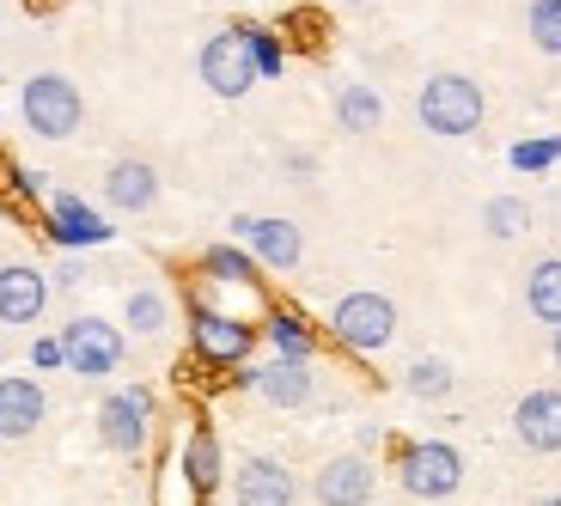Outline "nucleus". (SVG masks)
<instances>
[{
    "instance_id": "f257e3e1",
    "label": "nucleus",
    "mask_w": 561,
    "mask_h": 506,
    "mask_svg": "<svg viewBox=\"0 0 561 506\" xmlns=\"http://www.w3.org/2000/svg\"><path fill=\"white\" fill-rule=\"evenodd\" d=\"M256 336H263L256 324H244V318H232V311L208 306V299H190V354H196L202 366H214V372H239V366H251Z\"/></svg>"
},
{
    "instance_id": "f03ea898",
    "label": "nucleus",
    "mask_w": 561,
    "mask_h": 506,
    "mask_svg": "<svg viewBox=\"0 0 561 506\" xmlns=\"http://www.w3.org/2000/svg\"><path fill=\"white\" fill-rule=\"evenodd\" d=\"M482 111H489V99H482V85L470 80V73H434V80L421 85V99H415L421 128H427V135H446V141L477 135Z\"/></svg>"
},
{
    "instance_id": "7ed1b4c3",
    "label": "nucleus",
    "mask_w": 561,
    "mask_h": 506,
    "mask_svg": "<svg viewBox=\"0 0 561 506\" xmlns=\"http://www.w3.org/2000/svg\"><path fill=\"white\" fill-rule=\"evenodd\" d=\"M19 116L37 141H68L85 116V99L68 73H31L25 92H19Z\"/></svg>"
},
{
    "instance_id": "20e7f679",
    "label": "nucleus",
    "mask_w": 561,
    "mask_h": 506,
    "mask_svg": "<svg viewBox=\"0 0 561 506\" xmlns=\"http://www.w3.org/2000/svg\"><path fill=\"white\" fill-rule=\"evenodd\" d=\"M397 482L415 501H446L463 488V451L451 439H409L397 446Z\"/></svg>"
},
{
    "instance_id": "39448f33",
    "label": "nucleus",
    "mask_w": 561,
    "mask_h": 506,
    "mask_svg": "<svg viewBox=\"0 0 561 506\" xmlns=\"http://www.w3.org/2000/svg\"><path fill=\"white\" fill-rule=\"evenodd\" d=\"M330 336L348 354H379L397 336V306L385 294H342L330 311Z\"/></svg>"
},
{
    "instance_id": "423d86ee",
    "label": "nucleus",
    "mask_w": 561,
    "mask_h": 506,
    "mask_svg": "<svg viewBox=\"0 0 561 506\" xmlns=\"http://www.w3.org/2000/svg\"><path fill=\"white\" fill-rule=\"evenodd\" d=\"M61 354H68V372H80V379H111L116 366H123L128 342H123V330H116V324H104V318L80 311V318L61 324Z\"/></svg>"
},
{
    "instance_id": "0eeeda50",
    "label": "nucleus",
    "mask_w": 561,
    "mask_h": 506,
    "mask_svg": "<svg viewBox=\"0 0 561 506\" xmlns=\"http://www.w3.org/2000/svg\"><path fill=\"white\" fill-rule=\"evenodd\" d=\"M99 439L116 458H140L147 439H153V391L147 384H128V391H111L99 403Z\"/></svg>"
},
{
    "instance_id": "6e6552de",
    "label": "nucleus",
    "mask_w": 561,
    "mask_h": 506,
    "mask_svg": "<svg viewBox=\"0 0 561 506\" xmlns=\"http://www.w3.org/2000/svg\"><path fill=\"white\" fill-rule=\"evenodd\" d=\"M196 68H202V85H208L214 99H244V92L263 80V73H256V61H251V43H244V25L214 31V37L202 43Z\"/></svg>"
},
{
    "instance_id": "1a4fd4ad",
    "label": "nucleus",
    "mask_w": 561,
    "mask_h": 506,
    "mask_svg": "<svg viewBox=\"0 0 561 506\" xmlns=\"http://www.w3.org/2000/svg\"><path fill=\"white\" fill-rule=\"evenodd\" d=\"M232 232H239L244 251H251L263 268H275V275L299 268V256H306V232H299L294 220H280V214H263V220H256V214H239Z\"/></svg>"
},
{
    "instance_id": "9d476101",
    "label": "nucleus",
    "mask_w": 561,
    "mask_h": 506,
    "mask_svg": "<svg viewBox=\"0 0 561 506\" xmlns=\"http://www.w3.org/2000/svg\"><path fill=\"white\" fill-rule=\"evenodd\" d=\"M43 214H49V244H61V251H92V244H111V226H104V214L92 208V202H80L73 189H49V202H43Z\"/></svg>"
},
{
    "instance_id": "9b49d317",
    "label": "nucleus",
    "mask_w": 561,
    "mask_h": 506,
    "mask_svg": "<svg viewBox=\"0 0 561 506\" xmlns=\"http://www.w3.org/2000/svg\"><path fill=\"white\" fill-rule=\"evenodd\" d=\"M373 488H379V470L366 464L360 451H342L311 476V501L318 506H373Z\"/></svg>"
},
{
    "instance_id": "f8f14e48",
    "label": "nucleus",
    "mask_w": 561,
    "mask_h": 506,
    "mask_svg": "<svg viewBox=\"0 0 561 506\" xmlns=\"http://www.w3.org/2000/svg\"><path fill=\"white\" fill-rule=\"evenodd\" d=\"M294 501H299V482L280 458L256 451V458H244L232 470V506H294Z\"/></svg>"
},
{
    "instance_id": "ddd939ff",
    "label": "nucleus",
    "mask_w": 561,
    "mask_h": 506,
    "mask_svg": "<svg viewBox=\"0 0 561 506\" xmlns=\"http://www.w3.org/2000/svg\"><path fill=\"white\" fill-rule=\"evenodd\" d=\"M49 306V281H43V268L31 263H0V324L7 330H25L43 318Z\"/></svg>"
},
{
    "instance_id": "4468645a",
    "label": "nucleus",
    "mask_w": 561,
    "mask_h": 506,
    "mask_svg": "<svg viewBox=\"0 0 561 506\" xmlns=\"http://www.w3.org/2000/svg\"><path fill=\"white\" fill-rule=\"evenodd\" d=\"M513 434H519L525 451L556 458L561 451V384H543V391L519 396V409H513Z\"/></svg>"
},
{
    "instance_id": "2eb2a0df",
    "label": "nucleus",
    "mask_w": 561,
    "mask_h": 506,
    "mask_svg": "<svg viewBox=\"0 0 561 506\" xmlns=\"http://www.w3.org/2000/svg\"><path fill=\"white\" fill-rule=\"evenodd\" d=\"M178 470H183V482H190L196 501H214V488H220V476H226V451H220V434H214L208 422H196L183 434Z\"/></svg>"
},
{
    "instance_id": "dca6fc26",
    "label": "nucleus",
    "mask_w": 561,
    "mask_h": 506,
    "mask_svg": "<svg viewBox=\"0 0 561 506\" xmlns=\"http://www.w3.org/2000/svg\"><path fill=\"white\" fill-rule=\"evenodd\" d=\"M43 415H49V396H43V384L7 372V379H0V439H31V434L43 427Z\"/></svg>"
},
{
    "instance_id": "f3484780",
    "label": "nucleus",
    "mask_w": 561,
    "mask_h": 506,
    "mask_svg": "<svg viewBox=\"0 0 561 506\" xmlns=\"http://www.w3.org/2000/svg\"><path fill=\"white\" fill-rule=\"evenodd\" d=\"M104 202H111L116 214H147L159 202V171L147 165V159H116V165L104 171Z\"/></svg>"
},
{
    "instance_id": "a211bd4d",
    "label": "nucleus",
    "mask_w": 561,
    "mask_h": 506,
    "mask_svg": "<svg viewBox=\"0 0 561 506\" xmlns=\"http://www.w3.org/2000/svg\"><path fill=\"white\" fill-rule=\"evenodd\" d=\"M263 342L275 348V360H299V366L318 360V330H311L306 311H294V306L263 311Z\"/></svg>"
},
{
    "instance_id": "6ab92c4d",
    "label": "nucleus",
    "mask_w": 561,
    "mask_h": 506,
    "mask_svg": "<svg viewBox=\"0 0 561 506\" xmlns=\"http://www.w3.org/2000/svg\"><path fill=\"white\" fill-rule=\"evenodd\" d=\"M256 396L275 409H306L318 396V372L299 360H268V366H256Z\"/></svg>"
},
{
    "instance_id": "aec40b11",
    "label": "nucleus",
    "mask_w": 561,
    "mask_h": 506,
    "mask_svg": "<svg viewBox=\"0 0 561 506\" xmlns=\"http://www.w3.org/2000/svg\"><path fill=\"white\" fill-rule=\"evenodd\" d=\"M202 275L220 281V287H256L263 281V263H256L244 244H208V251H202Z\"/></svg>"
},
{
    "instance_id": "412c9836",
    "label": "nucleus",
    "mask_w": 561,
    "mask_h": 506,
    "mask_svg": "<svg viewBox=\"0 0 561 506\" xmlns=\"http://www.w3.org/2000/svg\"><path fill=\"white\" fill-rule=\"evenodd\" d=\"M525 306H531L537 324L561 330V256H543V263L525 275Z\"/></svg>"
},
{
    "instance_id": "4be33fe9",
    "label": "nucleus",
    "mask_w": 561,
    "mask_h": 506,
    "mask_svg": "<svg viewBox=\"0 0 561 506\" xmlns=\"http://www.w3.org/2000/svg\"><path fill=\"white\" fill-rule=\"evenodd\" d=\"M385 123V99L373 92L366 80L342 85L336 92V128H348V135H373V128Z\"/></svg>"
},
{
    "instance_id": "5701e85b",
    "label": "nucleus",
    "mask_w": 561,
    "mask_h": 506,
    "mask_svg": "<svg viewBox=\"0 0 561 506\" xmlns=\"http://www.w3.org/2000/svg\"><path fill=\"white\" fill-rule=\"evenodd\" d=\"M451 384H458V372H451V360H439V354H421V360H409V372H403V391L421 396V403L451 396Z\"/></svg>"
},
{
    "instance_id": "b1692460",
    "label": "nucleus",
    "mask_w": 561,
    "mask_h": 506,
    "mask_svg": "<svg viewBox=\"0 0 561 506\" xmlns=\"http://www.w3.org/2000/svg\"><path fill=\"white\" fill-rule=\"evenodd\" d=\"M123 324L135 330V336H159V330L171 324L165 294H153V287H135V294H128V306H123Z\"/></svg>"
},
{
    "instance_id": "393cba45",
    "label": "nucleus",
    "mask_w": 561,
    "mask_h": 506,
    "mask_svg": "<svg viewBox=\"0 0 561 506\" xmlns=\"http://www.w3.org/2000/svg\"><path fill=\"white\" fill-rule=\"evenodd\" d=\"M482 226H489V239H519V232H531V208L519 196H489Z\"/></svg>"
},
{
    "instance_id": "a878e982",
    "label": "nucleus",
    "mask_w": 561,
    "mask_h": 506,
    "mask_svg": "<svg viewBox=\"0 0 561 506\" xmlns=\"http://www.w3.org/2000/svg\"><path fill=\"white\" fill-rule=\"evenodd\" d=\"M244 43H251V61H256V73H263V80H275V73L287 68V43H280V31L244 25Z\"/></svg>"
},
{
    "instance_id": "bb28decb",
    "label": "nucleus",
    "mask_w": 561,
    "mask_h": 506,
    "mask_svg": "<svg viewBox=\"0 0 561 506\" xmlns=\"http://www.w3.org/2000/svg\"><path fill=\"white\" fill-rule=\"evenodd\" d=\"M525 31L543 56H561V0H531V13H525Z\"/></svg>"
},
{
    "instance_id": "cd10ccee",
    "label": "nucleus",
    "mask_w": 561,
    "mask_h": 506,
    "mask_svg": "<svg viewBox=\"0 0 561 506\" xmlns=\"http://www.w3.org/2000/svg\"><path fill=\"white\" fill-rule=\"evenodd\" d=\"M506 159H513V171H549V165L561 159V135H537V141H519Z\"/></svg>"
},
{
    "instance_id": "c85d7f7f",
    "label": "nucleus",
    "mask_w": 561,
    "mask_h": 506,
    "mask_svg": "<svg viewBox=\"0 0 561 506\" xmlns=\"http://www.w3.org/2000/svg\"><path fill=\"white\" fill-rule=\"evenodd\" d=\"M7 196H19V202H49V183H43L37 165H7Z\"/></svg>"
},
{
    "instance_id": "c756f323",
    "label": "nucleus",
    "mask_w": 561,
    "mask_h": 506,
    "mask_svg": "<svg viewBox=\"0 0 561 506\" xmlns=\"http://www.w3.org/2000/svg\"><path fill=\"white\" fill-rule=\"evenodd\" d=\"M31 366H37V372H56V366H68L61 336H37V342H31Z\"/></svg>"
},
{
    "instance_id": "7c9ffc66",
    "label": "nucleus",
    "mask_w": 561,
    "mask_h": 506,
    "mask_svg": "<svg viewBox=\"0 0 561 506\" xmlns=\"http://www.w3.org/2000/svg\"><path fill=\"white\" fill-rule=\"evenodd\" d=\"M80 281H85L80 256H68V263H56V287H80Z\"/></svg>"
},
{
    "instance_id": "2f4dec72",
    "label": "nucleus",
    "mask_w": 561,
    "mask_h": 506,
    "mask_svg": "<svg viewBox=\"0 0 561 506\" xmlns=\"http://www.w3.org/2000/svg\"><path fill=\"white\" fill-rule=\"evenodd\" d=\"M311 171H318V159H311V153H287V177H299V183H306Z\"/></svg>"
},
{
    "instance_id": "473e14b6",
    "label": "nucleus",
    "mask_w": 561,
    "mask_h": 506,
    "mask_svg": "<svg viewBox=\"0 0 561 506\" xmlns=\"http://www.w3.org/2000/svg\"><path fill=\"white\" fill-rule=\"evenodd\" d=\"M531 506H561V494H537V501Z\"/></svg>"
},
{
    "instance_id": "72a5a7b5",
    "label": "nucleus",
    "mask_w": 561,
    "mask_h": 506,
    "mask_svg": "<svg viewBox=\"0 0 561 506\" xmlns=\"http://www.w3.org/2000/svg\"><path fill=\"white\" fill-rule=\"evenodd\" d=\"M556 366H561V330H556Z\"/></svg>"
},
{
    "instance_id": "f704fd0d",
    "label": "nucleus",
    "mask_w": 561,
    "mask_h": 506,
    "mask_svg": "<svg viewBox=\"0 0 561 506\" xmlns=\"http://www.w3.org/2000/svg\"><path fill=\"white\" fill-rule=\"evenodd\" d=\"M342 7H366V0H342Z\"/></svg>"
},
{
    "instance_id": "c9c22d12",
    "label": "nucleus",
    "mask_w": 561,
    "mask_h": 506,
    "mask_svg": "<svg viewBox=\"0 0 561 506\" xmlns=\"http://www.w3.org/2000/svg\"><path fill=\"white\" fill-rule=\"evenodd\" d=\"M202 506H214V501H202Z\"/></svg>"
}]
</instances>
